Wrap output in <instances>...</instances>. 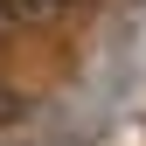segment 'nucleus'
I'll use <instances>...</instances> for the list:
<instances>
[{
	"instance_id": "1",
	"label": "nucleus",
	"mask_w": 146,
	"mask_h": 146,
	"mask_svg": "<svg viewBox=\"0 0 146 146\" xmlns=\"http://www.w3.org/2000/svg\"><path fill=\"white\" fill-rule=\"evenodd\" d=\"M63 7V0H14V14H21V21H28V14H56Z\"/></svg>"
},
{
	"instance_id": "2",
	"label": "nucleus",
	"mask_w": 146,
	"mask_h": 146,
	"mask_svg": "<svg viewBox=\"0 0 146 146\" xmlns=\"http://www.w3.org/2000/svg\"><path fill=\"white\" fill-rule=\"evenodd\" d=\"M14 21H21V14H14V0H0V42L14 35Z\"/></svg>"
},
{
	"instance_id": "3",
	"label": "nucleus",
	"mask_w": 146,
	"mask_h": 146,
	"mask_svg": "<svg viewBox=\"0 0 146 146\" xmlns=\"http://www.w3.org/2000/svg\"><path fill=\"white\" fill-rule=\"evenodd\" d=\"M0 111H14V104H7V98H0Z\"/></svg>"
}]
</instances>
